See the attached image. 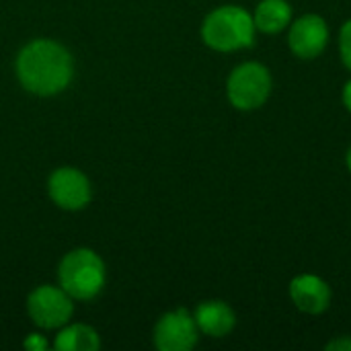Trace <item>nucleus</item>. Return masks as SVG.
Here are the masks:
<instances>
[{
    "label": "nucleus",
    "instance_id": "obj_2",
    "mask_svg": "<svg viewBox=\"0 0 351 351\" xmlns=\"http://www.w3.org/2000/svg\"><path fill=\"white\" fill-rule=\"evenodd\" d=\"M202 39L216 51H239L255 43L253 14L237 4L214 8L202 23Z\"/></svg>",
    "mask_w": 351,
    "mask_h": 351
},
{
    "label": "nucleus",
    "instance_id": "obj_15",
    "mask_svg": "<svg viewBox=\"0 0 351 351\" xmlns=\"http://www.w3.org/2000/svg\"><path fill=\"white\" fill-rule=\"evenodd\" d=\"M325 350L327 351H351V337H348V335H341V337H337V339L329 341V343L325 346Z\"/></svg>",
    "mask_w": 351,
    "mask_h": 351
},
{
    "label": "nucleus",
    "instance_id": "obj_4",
    "mask_svg": "<svg viewBox=\"0 0 351 351\" xmlns=\"http://www.w3.org/2000/svg\"><path fill=\"white\" fill-rule=\"evenodd\" d=\"M271 74L259 62H245L237 66L226 82V95L234 109L253 111L265 105L271 95Z\"/></svg>",
    "mask_w": 351,
    "mask_h": 351
},
{
    "label": "nucleus",
    "instance_id": "obj_6",
    "mask_svg": "<svg viewBox=\"0 0 351 351\" xmlns=\"http://www.w3.org/2000/svg\"><path fill=\"white\" fill-rule=\"evenodd\" d=\"M154 346L160 351H191L197 346L199 329L187 308L165 313L154 325Z\"/></svg>",
    "mask_w": 351,
    "mask_h": 351
},
{
    "label": "nucleus",
    "instance_id": "obj_3",
    "mask_svg": "<svg viewBox=\"0 0 351 351\" xmlns=\"http://www.w3.org/2000/svg\"><path fill=\"white\" fill-rule=\"evenodd\" d=\"M107 280L105 263L93 249L80 247L64 255L58 265V282L72 300H93Z\"/></svg>",
    "mask_w": 351,
    "mask_h": 351
},
{
    "label": "nucleus",
    "instance_id": "obj_7",
    "mask_svg": "<svg viewBox=\"0 0 351 351\" xmlns=\"http://www.w3.org/2000/svg\"><path fill=\"white\" fill-rule=\"evenodd\" d=\"M49 199L68 212H76L88 206L93 191L88 177L74 167H60L47 179Z\"/></svg>",
    "mask_w": 351,
    "mask_h": 351
},
{
    "label": "nucleus",
    "instance_id": "obj_13",
    "mask_svg": "<svg viewBox=\"0 0 351 351\" xmlns=\"http://www.w3.org/2000/svg\"><path fill=\"white\" fill-rule=\"evenodd\" d=\"M339 53H341L346 68L351 72V19L343 23L339 31Z\"/></svg>",
    "mask_w": 351,
    "mask_h": 351
},
{
    "label": "nucleus",
    "instance_id": "obj_8",
    "mask_svg": "<svg viewBox=\"0 0 351 351\" xmlns=\"http://www.w3.org/2000/svg\"><path fill=\"white\" fill-rule=\"evenodd\" d=\"M329 43L327 21L319 14H302L288 29V47L300 60L319 58Z\"/></svg>",
    "mask_w": 351,
    "mask_h": 351
},
{
    "label": "nucleus",
    "instance_id": "obj_10",
    "mask_svg": "<svg viewBox=\"0 0 351 351\" xmlns=\"http://www.w3.org/2000/svg\"><path fill=\"white\" fill-rule=\"evenodd\" d=\"M193 319L197 323L199 333L214 337V339H222L230 335L232 329L237 327V315L224 300L199 302L193 313Z\"/></svg>",
    "mask_w": 351,
    "mask_h": 351
},
{
    "label": "nucleus",
    "instance_id": "obj_11",
    "mask_svg": "<svg viewBox=\"0 0 351 351\" xmlns=\"http://www.w3.org/2000/svg\"><path fill=\"white\" fill-rule=\"evenodd\" d=\"M255 29L267 35L282 33L292 23V6L288 0H261L253 14Z\"/></svg>",
    "mask_w": 351,
    "mask_h": 351
},
{
    "label": "nucleus",
    "instance_id": "obj_12",
    "mask_svg": "<svg viewBox=\"0 0 351 351\" xmlns=\"http://www.w3.org/2000/svg\"><path fill=\"white\" fill-rule=\"evenodd\" d=\"M53 348L58 351H97L101 348V337L90 325L74 323L60 327Z\"/></svg>",
    "mask_w": 351,
    "mask_h": 351
},
{
    "label": "nucleus",
    "instance_id": "obj_9",
    "mask_svg": "<svg viewBox=\"0 0 351 351\" xmlns=\"http://www.w3.org/2000/svg\"><path fill=\"white\" fill-rule=\"evenodd\" d=\"M329 284L315 274H300L290 282V298L304 315H323L331 304Z\"/></svg>",
    "mask_w": 351,
    "mask_h": 351
},
{
    "label": "nucleus",
    "instance_id": "obj_17",
    "mask_svg": "<svg viewBox=\"0 0 351 351\" xmlns=\"http://www.w3.org/2000/svg\"><path fill=\"white\" fill-rule=\"evenodd\" d=\"M346 162H348V169H350V173H351V146L348 148V154H346Z\"/></svg>",
    "mask_w": 351,
    "mask_h": 351
},
{
    "label": "nucleus",
    "instance_id": "obj_5",
    "mask_svg": "<svg viewBox=\"0 0 351 351\" xmlns=\"http://www.w3.org/2000/svg\"><path fill=\"white\" fill-rule=\"evenodd\" d=\"M27 313L39 329H60L72 319L74 300L62 286L43 284L27 296Z\"/></svg>",
    "mask_w": 351,
    "mask_h": 351
},
{
    "label": "nucleus",
    "instance_id": "obj_14",
    "mask_svg": "<svg viewBox=\"0 0 351 351\" xmlns=\"http://www.w3.org/2000/svg\"><path fill=\"white\" fill-rule=\"evenodd\" d=\"M47 339L43 337V335H39V333H31V335H27V339L23 341V348L27 351H43L47 350Z\"/></svg>",
    "mask_w": 351,
    "mask_h": 351
},
{
    "label": "nucleus",
    "instance_id": "obj_1",
    "mask_svg": "<svg viewBox=\"0 0 351 351\" xmlns=\"http://www.w3.org/2000/svg\"><path fill=\"white\" fill-rule=\"evenodd\" d=\"M16 78L27 93L51 97L68 88L74 76L70 51L53 39H33L16 56Z\"/></svg>",
    "mask_w": 351,
    "mask_h": 351
},
{
    "label": "nucleus",
    "instance_id": "obj_16",
    "mask_svg": "<svg viewBox=\"0 0 351 351\" xmlns=\"http://www.w3.org/2000/svg\"><path fill=\"white\" fill-rule=\"evenodd\" d=\"M341 99H343L346 109L351 113V78L346 82V86H343V95H341Z\"/></svg>",
    "mask_w": 351,
    "mask_h": 351
}]
</instances>
